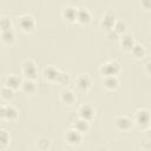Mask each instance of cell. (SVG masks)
Wrapping results in <instances>:
<instances>
[{"instance_id": "obj_23", "label": "cell", "mask_w": 151, "mask_h": 151, "mask_svg": "<svg viewBox=\"0 0 151 151\" xmlns=\"http://www.w3.org/2000/svg\"><path fill=\"white\" fill-rule=\"evenodd\" d=\"M113 31H114L119 37L123 35V34H125V33H126V22H125L124 20H122V19H118V20L116 21L114 26H113Z\"/></svg>"}, {"instance_id": "obj_9", "label": "cell", "mask_w": 151, "mask_h": 151, "mask_svg": "<svg viewBox=\"0 0 151 151\" xmlns=\"http://www.w3.org/2000/svg\"><path fill=\"white\" fill-rule=\"evenodd\" d=\"M64 138H65V140H66L67 144L76 146V145L80 144V142L83 139V133H80L79 131H77L74 127H71V129H68L65 132V137Z\"/></svg>"}, {"instance_id": "obj_19", "label": "cell", "mask_w": 151, "mask_h": 151, "mask_svg": "<svg viewBox=\"0 0 151 151\" xmlns=\"http://www.w3.org/2000/svg\"><path fill=\"white\" fill-rule=\"evenodd\" d=\"M90 123L91 122H87V120L81 119V118L78 117L76 120H73V126L72 127H74L80 133H86L90 130Z\"/></svg>"}, {"instance_id": "obj_20", "label": "cell", "mask_w": 151, "mask_h": 151, "mask_svg": "<svg viewBox=\"0 0 151 151\" xmlns=\"http://www.w3.org/2000/svg\"><path fill=\"white\" fill-rule=\"evenodd\" d=\"M15 39V33L13 29H8V31H1V41L4 44H7V45H11L13 44Z\"/></svg>"}, {"instance_id": "obj_27", "label": "cell", "mask_w": 151, "mask_h": 151, "mask_svg": "<svg viewBox=\"0 0 151 151\" xmlns=\"http://www.w3.org/2000/svg\"><path fill=\"white\" fill-rule=\"evenodd\" d=\"M58 83H60V84H63V85H67V84L70 83V76H68L67 73H65V72H61L60 77H59V79H58Z\"/></svg>"}, {"instance_id": "obj_10", "label": "cell", "mask_w": 151, "mask_h": 151, "mask_svg": "<svg viewBox=\"0 0 151 151\" xmlns=\"http://www.w3.org/2000/svg\"><path fill=\"white\" fill-rule=\"evenodd\" d=\"M0 117L7 120H15L19 117V111L13 105H2L0 109Z\"/></svg>"}, {"instance_id": "obj_29", "label": "cell", "mask_w": 151, "mask_h": 151, "mask_svg": "<svg viewBox=\"0 0 151 151\" xmlns=\"http://www.w3.org/2000/svg\"><path fill=\"white\" fill-rule=\"evenodd\" d=\"M144 68H145V72H146L147 74L151 76V58H149V59L145 61V64H144Z\"/></svg>"}, {"instance_id": "obj_26", "label": "cell", "mask_w": 151, "mask_h": 151, "mask_svg": "<svg viewBox=\"0 0 151 151\" xmlns=\"http://www.w3.org/2000/svg\"><path fill=\"white\" fill-rule=\"evenodd\" d=\"M0 28H1V31L12 29V20L7 17H2L0 20Z\"/></svg>"}, {"instance_id": "obj_25", "label": "cell", "mask_w": 151, "mask_h": 151, "mask_svg": "<svg viewBox=\"0 0 151 151\" xmlns=\"http://www.w3.org/2000/svg\"><path fill=\"white\" fill-rule=\"evenodd\" d=\"M37 146H38V149L40 151H46L51 146V140L48 138H46V137H40L38 139V142H37Z\"/></svg>"}, {"instance_id": "obj_4", "label": "cell", "mask_w": 151, "mask_h": 151, "mask_svg": "<svg viewBox=\"0 0 151 151\" xmlns=\"http://www.w3.org/2000/svg\"><path fill=\"white\" fill-rule=\"evenodd\" d=\"M117 20L118 19H117V15H116L114 11L109 9V11H106L104 13V15L100 19V27L103 29H105L106 32H109V31L113 29V26H114Z\"/></svg>"}, {"instance_id": "obj_18", "label": "cell", "mask_w": 151, "mask_h": 151, "mask_svg": "<svg viewBox=\"0 0 151 151\" xmlns=\"http://www.w3.org/2000/svg\"><path fill=\"white\" fill-rule=\"evenodd\" d=\"M21 91L26 94H34L38 91V86L34 83V80L31 79H24L22 85H21Z\"/></svg>"}, {"instance_id": "obj_22", "label": "cell", "mask_w": 151, "mask_h": 151, "mask_svg": "<svg viewBox=\"0 0 151 151\" xmlns=\"http://www.w3.org/2000/svg\"><path fill=\"white\" fill-rule=\"evenodd\" d=\"M131 53H132V55H133L136 59H142V58L145 57V53H146V52H145V47H144L142 44L136 42V45L133 46Z\"/></svg>"}, {"instance_id": "obj_3", "label": "cell", "mask_w": 151, "mask_h": 151, "mask_svg": "<svg viewBox=\"0 0 151 151\" xmlns=\"http://www.w3.org/2000/svg\"><path fill=\"white\" fill-rule=\"evenodd\" d=\"M99 72L103 77L117 76L120 73V64L117 60H107L99 66Z\"/></svg>"}, {"instance_id": "obj_28", "label": "cell", "mask_w": 151, "mask_h": 151, "mask_svg": "<svg viewBox=\"0 0 151 151\" xmlns=\"http://www.w3.org/2000/svg\"><path fill=\"white\" fill-rule=\"evenodd\" d=\"M106 38H107L110 41H116L117 39L119 40V35H118L113 29H111V31H109V32L106 33Z\"/></svg>"}, {"instance_id": "obj_24", "label": "cell", "mask_w": 151, "mask_h": 151, "mask_svg": "<svg viewBox=\"0 0 151 151\" xmlns=\"http://www.w3.org/2000/svg\"><path fill=\"white\" fill-rule=\"evenodd\" d=\"M0 94H1V98L5 99V100H9L13 98L14 96V90L9 88L8 86L6 85H2L1 86V90H0Z\"/></svg>"}, {"instance_id": "obj_21", "label": "cell", "mask_w": 151, "mask_h": 151, "mask_svg": "<svg viewBox=\"0 0 151 151\" xmlns=\"http://www.w3.org/2000/svg\"><path fill=\"white\" fill-rule=\"evenodd\" d=\"M9 142H11V136L8 131L5 129H0V149L5 150L9 144Z\"/></svg>"}, {"instance_id": "obj_1", "label": "cell", "mask_w": 151, "mask_h": 151, "mask_svg": "<svg viewBox=\"0 0 151 151\" xmlns=\"http://www.w3.org/2000/svg\"><path fill=\"white\" fill-rule=\"evenodd\" d=\"M18 26L20 27V29L22 32L31 33L37 27V20L33 15H31L28 13H24L18 17Z\"/></svg>"}, {"instance_id": "obj_8", "label": "cell", "mask_w": 151, "mask_h": 151, "mask_svg": "<svg viewBox=\"0 0 151 151\" xmlns=\"http://www.w3.org/2000/svg\"><path fill=\"white\" fill-rule=\"evenodd\" d=\"M74 85L79 91L87 92L92 87V77L90 74H79L74 80Z\"/></svg>"}, {"instance_id": "obj_12", "label": "cell", "mask_w": 151, "mask_h": 151, "mask_svg": "<svg viewBox=\"0 0 151 151\" xmlns=\"http://www.w3.org/2000/svg\"><path fill=\"white\" fill-rule=\"evenodd\" d=\"M77 13H78V8L74 7L73 5H66L63 11H61V15L63 18L68 21V22H74L77 21Z\"/></svg>"}, {"instance_id": "obj_15", "label": "cell", "mask_w": 151, "mask_h": 151, "mask_svg": "<svg viewBox=\"0 0 151 151\" xmlns=\"http://www.w3.org/2000/svg\"><path fill=\"white\" fill-rule=\"evenodd\" d=\"M60 100H61L64 104L71 106V105L76 104V101H77V96H76V93H74L72 90H70V88H64V90L60 92Z\"/></svg>"}, {"instance_id": "obj_7", "label": "cell", "mask_w": 151, "mask_h": 151, "mask_svg": "<svg viewBox=\"0 0 151 151\" xmlns=\"http://www.w3.org/2000/svg\"><path fill=\"white\" fill-rule=\"evenodd\" d=\"M133 125H134V120L129 116L120 114L114 118V126L120 131H129L132 129Z\"/></svg>"}, {"instance_id": "obj_5", "label": "cell", "mask_w": 151, "mask_h": 151, "mask_svg": "<svg viewBox=\"0 0 151 151\" xmlns=\"http://www.w3.org/2000/svg\"><path fill=\"white\" fill-rule=\"evenodd\" d=\"M21 73L25 76V79L34 80L38 77V68L33 60H25L21 66Z\"/></svg>"}, {"instance_id": "obj_16", "label": "cell", "mask_w": 151, "mask_h": 151, "mask_svg": "<svg viewBox=\"0 0 151 151\" xmlns=\"http://www.w3.org/2000/svg\"><path fill=\"white\" fill-rule=\"evenodd\" d=\"M101 84L106 90L113 91L117 90L119 86V78L117 76H109V77H103Z\"/></svg>"}, {"instance_id": "obj_31", "label": "cell", "mask_w": 151, "mask_h": 151, "mask_svg": "<svg viewBox=\"0 0 151 151\" xmlns=\"http://www.w3.org/2000/svg\"><path fill=\"white\" fill-rule=\"evenodd\" d=\"M145 136H146V138L151 142V127L146 129V131H145Z\"/></svg>"}, {"instance_id": "obj_6", "label": "cell", "mask_w": 151, "mask_h": 151, "mask_svg": "<svg viewBox=\"0 0 151 151\" xmlns=\"http://www.w3.org/2000/svg\"><path fill=\"white\" fill-rule=\"evenodd\" d=\"M77 114H78L79 118L85 119L87 122H91L96 118V109H94L93 105H91L88 103H85V104H81L78 107Z\"/></svg>"}, {"instance_id": "obj_14", "label": "cell", "mask_w": 151, "mask_h": 151, "mask_svg": "<svg viewBox=\"0 0 151 151\" xmlns=\"http://www.w3.org/2000/svg\"><path fill=\"white\" fill-rule=\"evenodd\" d=\"M119 44H120V47L123 50L131 52L132 48H133V46L136 45V41H134V39H133V37L131 34L125 33V34H123V35L119 37Z\"/></svg>"}, {"instance_id": "obj_13", "label": "cell", "mask_w": 151, "mask_h": 151, "mask_svg": "<svg viewBox=\"0 0 151 151\" xmlns=\"http://www.w3.org/2000/svg\"><path fill=\"white\" fill-rule=\"evenodd\" d=\"M22 81H24V79H21L20 76H18V74H8L5 78V84L4 85H6L9 88H12V90L15 91L18 88H21Z\"/></svg>"}, {"instance_id": "obj_11", "label": "cell", "mask_w": 151, "mask_h": 151, "mask_svg": "<svg viewBox=\"0 0 151 151\" xmlns=\"http://www.w3.org/2000/svg\"><path fill=\"white\" fill-rule=\"evenodd\" d=\"M61 72L63 71L58 70L57 67H54L52 65H48V66L44 67V70H42V77L46 80H48V81H58Z\"/></svg>"}, {"instance_id": "obj_2", "label": "cell", "mask_w": 151, "mask_h": 151, "mask_svg": "<svg viewBox=\"0 0 151 151\" xmlns=\"http://www.w3.org/2000/svg\"><path fill=\"white\" fill-rule=\"evenodd\" d=\"M134 124L140 129H149L151 124V112L147 109H138L133 117Z\"/></svg>"}, {"instance_id": "obj_17", "label": "cell", "mask_w": 151, "mask_h": 151, "mask_svg": "<svg viewBox=\"0 0 151 151\" xmlns=\"http://www.w3.org/2000/svg\"><path fill=\"white\" fill-rule=\"evenodd\" d=\"M91 12L86 7H78V13H77V21L81 25H87L91 21Z\"/></svg>"}, {"instance_id": "obj_30", "label": "cell", "mask_w": 151, "mask_h": 151, "mask_svg": "<svg viewBox=\"0 0 151 151\" xmlns=\"http://www.w3.org/2000/svg\"><path fill=\"white\" fill-rule=\"evenodd\" d=\"M140 6L144 9H151V0H144V1H142Z\"/></svg>"}]
</instances>
